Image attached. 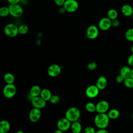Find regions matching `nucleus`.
<instances>
[{
	"instance_id": "obj_1",
	"label": "nucleus",
	"mask_w": 133,
	"mask_h": 133,
	"mask_svg": "<svg viewBox=\"0 0 133 133\" xmlns=\"http://www.w3.org/2000/svg\"><path fill=\"white\" fill-rule=\"evenodd\" d=\"M110 118L106 113H98L94 118V123L99 129H105L109 124Z\"/></svg>"
},
{
	"instance_id": "obj_2",
	"label": "nucleus",
	"mask_w": 133,
	"mask_h": 133,
	"mask_svg": "<svg viewBox=\"0 0 133 133\" xmlns=\"http://www.w3.org/2000/svg\"><path fill=\"white\" fill-rule=\"evenodd\" d=\"M81 116V112L76 107H71L69 108L65 114V117L71 123L78 121Z\"/></svg>"
},
{
	"instance_id": "obj_3",
	"label": "nucleus",
	"mask_w": 133,
	"mask_h": 133,
	"mask_svg": "<svg viewBox=\"0 0 133 133\" xmlns=\"http://www.w3.org/2000/svg\"><path fill=\"white\" fill-rule=\"evenodd\" d=\"M5 34L9 37H15L18 34V26L12 23L7 24L4 29Z\"/></svg>"
},
{
	"instance_id": "obj_4",
	"label": "nucleus",
	"mask_w": 133,
	"mask_h": 133,
	"mask_svg": "<svg viewBox=\"0 0 133 133\" xmlns=\"http://www.w3.org/2000/svg\"><path fill=\"white\" fill-rule=\"evenodd\" d=\"M8 7L10 15L14 18H19L21 17L23 13L22 7L19 4H9Z\"/></svg>"
},
{
	"instance_id": "obj_5",
	"label": "nucleus",
	"mask_w": 133,
	"mask_h": 133,
	"mask_svg": "<svg viewBox=\"0 0 133 133\" xmlns=\"http://www.w3.org/2000/svg\"><path fill=\"white\" fill-rule=\"evenodd\" d=\"M17 92V88L14 84H6L3 89V94L6 98H13Z\"/></svg>"
},
{
	"instance_id": "obj_6",
	"label": "nucleus",
	"mask_w": 133,
	"mask_h": 133,
	"mask_svg": "<svg viewBox=\"0 0 133 133\" xmlns=\"http://www.w3.org/2000/svg\"><path fill=\"white\" fill-rule=\"evenodd\" d=\"M63 7L66 12H74L78 9L79 4L76 0H66Z\"/></svg>"
},
{
	"instance_id": "obj_7",
	"label": "nucleus",
	"mask_w": 133,
	"mask_h": 133,
	"mask_svg": "<svg viewBox=\"0 0 133 133\" xmlns=\"http://www.w3.org/2000/svg\"><path fill=\"white\" fill-rule=\"evenodd\" d=\"M99 28L95 25H89L86 30V36L90 39L96 38L99 35Z\"/></svg>"
},
{
	"instance_id": "obj_8",
	"label": "nucleus",
	"mask_w": 133,
	"mask_h": 133,
	"mask_svg": "<svg viewBox=\"0 0 133 133\" xmlns=\"http://www.w3.org/2000/svg\"><path fill=\"white\" fill-rule=\"evenodd\" d=\"M71 122L65 117L60 118L57 123L58 129H59L63 131L68 130L71 127Z\"/></svg>"
},
{
	"instance_id": "obj_9",
	"label": "nucleus",
	"mask_w": 133,
	"mask_h": 133,
	"mask_svg": "<svg viewBox=\"0 0 133 133\" xmlns=\"http://www.w3.org/2000/svg\"><path fill=\"white\" fill-rule=\"evenodd\" d=\"M62 67L58 64H53L50 65L47 69V73L51 77H57L61 73Z\"/></svg>"
},
{
	"instance_id": "obj_10",
	"label": "nucleus",
	"mask_w": 133,
	"mask_h": 133,
	"mask_svg": "<svg viewBox=\"0 0 133 133\" xmlns=\"http://www.w3.org/2000/svg\"><path fill=\"white\" fill-rule=\"evenodd\" d=\"M112 26V20L107 17L101 18L98 22V28L102 31H107Z\"/></svg>"
},
{
	"instance_id": "obj_11",
	"label": "nucleus",
	"mask_w": 133,
	"mask_h": 133,
	"mask_svg": "<svg viewBox=\"0 0 133 133\" xmlns=\"http://www.w3.org/2000/svg\"><path fill=\"white\" fill-rule=\"evenodd\" d=\"M41 114L42 113L41 109L33 107V108H32L29 112V119L31 122H37L40 119L41 117Z\"/></svg>"
},
{
	"instance_id": "obj_12",
	"label": "nucleus",
	"mask_w": 133,
	"mask_h": 133,
	"mask_svg": "<svg viewBox=\"0 0 133 133\" xmlns=\"http://www.w3.org/2000/svg\"><path fill=\"white\" fill-rule=\"evenodd\" d=\"M99 89L96 85H91L87 87L86 89L85 94L89 98H94L99 95Z\"/></svg>"
},
{
	"instance_id": "obj_13",
	"label": "nucleus",
	"mask_w": 133,
	"mask_h": 133,
	"mask_svg": "<svg viewBox=\"0 0 133 133\" xmlns=\"http://www.w3.org/2000/svg\"><path fill=\"white\" fill-rule=\"evenodd\" d=\"M31 103L34 108L41 109L44 108L46 104V101L41 96L32 97L31 99Z\"/></svg>"
},
{
	"instance_id": "obj_14",
	"label": "nucleus",
	"mask_w": 133,
	"mask_h": 133,
	"mask_svg": "<svg viewBox=\"0 0 133 133\" xmlns=\"http://www.w3.org/2000/svg\"><path fill=\"white\" fill-rule=\"evenodd\" d=\"M96 107L98 113H106L109 109V103L106 100H101L96 104Z\"/></svg>"
},
{
	"instance_id": "obj_15",
	"label": "nucleus",
	"mask_w": 133,
	"mask_h": 133,
	"mask_svg": "<svg viewBox=\"0 0 133 133\" xmlns=\"http://www.w3.org/2000/svg\"><path fill=\"white\" fill-rule=\"evenodd\" d=\"M108 81L107 78L104 76H100L98 77L96 82V86L99 90H103L107 86Z\"/></svg>"
},
{
	"instance_id": "obj_16",
	"label": "nucleus",
	"mask_w": 133,
	"mask_h": 133,
	"mask_svg": "<svg viewBox=\"0 0 133 133\" xmlns=\"http://www.w3.org/2000/svg\"><path fill=\"white\" fill-rule=\"evenodd\" d=\"M121 12L125 17H130L133 14V8L129 4H124L121 8Z\"/></svg>"
},
{
	"instance_id": "obj_17",
	"label": "nucleus",
	"mask_w": 133,
	"mask_h": 133,
	"mask_svg": "<svg viewBox=\"0 0 133 133\" xmlns=\"http://www.w3.org/2000/svg\"><path fill=\"white\" fill-rule=\"evenodd\" d=\"M10 128V125L7 120H2L0 122V133H7Z\"/></svg>"
},
{
	"instance_id": "obj_18",
	"label": "nucleus",
	"mask_w": 133,
	"mask_h": 133,
	"mask_svg": "<svg viewBox=\"0 0 133 133\" xmlns=\"http://www.w3.org/2000/svg\"><path fill=\"white\" fill-rule=\"evenodd\" d=\"M131 69L128 66H123L122 67L119 71V74L124 78H127L130 77Z\"/></svg>"
},
{
	"instance_id": "obj_19",
	"label": "nucleus",
	"mask_w": 133,
	"mask_h": 133,
	"mask_svg": "<svg viewBox=\"0 0 133 133\" xmlns=\"http://www.w3.org/2000/svg\"><path fill=\"white\" fill-rule=\"evenodd\" d=\"M70 129L72 133H80L82 129V125L78 121L72 122Z\"/></svg>"
},
{
	"instance_id": "obj_20",
	"label": "nucleus",
	"mask_w": 133,
	"mask_h": 133,
	"mask_svg": "<svg viewBox=\"0 0 133 133\" xmlns=\"http://www.w3.org/2000/svg\"><path fill=\"white\" fill-rule=\"evenodd\" d=\"M42 89L38 85H33L32 86L29 91V95L31 97H35L40 96V94Z\"/></svg>"
},
{
	"instance_id": "obj_21",
	"label": "nucleus",
	"mask_w": 133,
	"mask_h": 133,
	"mask_svg": "<svg viewBox=\"0 0 133 133\" xmlns=\"http://www.w3.org/2000/svg\"><path fill=\"white\" fill-rule=\"evenodd\" d=\"M39 96H41L46 101H48L50 100L52 96V94L49 89L47 88H44L42 89Z\"/></svg>"
},
{
	"instance_id": "obj_22",
	"label": "nucleus",
	"mask_w": 133,
	"mask_h": 133,
	"mask_svg": "<svg viewBox=\"0 0 133 133\" xmlns=\"http://www.w3.org/2000/svg\"><path fill=\"white\" fill-rule=\"evenodd\" d=\"M108 115L110 119H117L119 116V112L116 109H112L109 111L108 113Z\"/></svg>"
},
{
	"instance_id": "obj_23",
	"label": "nucleus",
	"mask_w": 133,
	"mask_h": 133,
	"mask_svg": "<svg viewBox=\"0 0 133 133\" xmlns=\"http://www.w3.org/2000/svg\"><path fill=\"white\" fill-rule=\"evenodd\" d=\"M4 81L7 84H14L15 82V77L14 75L11 73H7L4 76Z\"/></svg>"
},
{
	"instance_id": "obj_24",
	"label": "nucleus",
	"mask_w": 133,
	"mask_h": 133,
	"mask_svg": "<svg viewBox=\"0 0 133 133\" xmlns=\"http://www.w3.org/2000/svg\"><path fill=\"white\" fill-rule=\"evenodd\" d=\"M117 16H118V12L114 9H110L108 10L107 12V17L111 20L117 19Z\"/></svg>"
},
{
	"instance_id": "obj_25",
	"label": "nucleus",
	"mask_w": 133,
	"mask_h": 133,
	"mask_svg": "<svg viewBox=\"0 0 133 133\" xmlns=\"http://www.w3.org/2000/svg\"><path fill=\"white\" fill-rule=\"evenodd\" d=\"M85 109L87 111L90 113H93L96 111V105L91 102H87L85 105Z\"/></svg>"
},
{
	"instance_id": "obj_26",
	"label": "nucleus",
	"mask_w": 133,
	"mask_h": 133,
	"mask_svg": "<svg viewBox=\"0 0 133 133\" xmlns=\"http://www.w3.org/2000/svg\"><path fill=\"white\" fill-rule=\"evenodd\" d=\"M29 31V27L26 24H22L18 26L19 34L21 35H24L26 34Z\"/></svg>"
},
{
	"instance_id": "obj_27",
	"label": "nucleus",
	"mask_w": 133,
	"mask_h": 133,
	"mask_svg": "<svg viewBox=\"0 0 133 133\" xmlns=\"http://www.w3.org/2000/svg\"><path fill=\"white\" fill-rule=\"evenodd\" d=\"M125 38L130 42H133V28L128 29L125 34Z\"/></svg>"
},
{
	"instance_id": "obj_28",
	"label": "nucleus",
	"mask_w": 133,
	"mask_h": 133,
	"mask_svg": "<svg viewBox=\"0 0 133 133\" xmlns=\"http://www.w3.org/2000/svg\"><path fill=\"white\" fill-rule=\"evenodd\" d=\"M9 15L10 14L8 7L3 6L0 8V16L2 17H6Z\"/></svg>"
},
{
	"instance_id": "obj_29",
	"label": "nucleus",
	"mask_w": 133,
	"mask_h": 133,
	"mask_svg": "<svg viewBox=\"0 0 133 133\" xmlns=\"http://www.w3.org/2000/svg\"><path fill=\"white\" fill-rule=\"evenodd\" d=\"M123 83L124 85L128 88H133V78L131 77L124 79Z\"/></svg>"
},
{
	"instance_id": "obj_30",
	"label": "nucleus",
	"mask_w": 133,
	"mask_h": 133,
	"mask_svg": "<svg viewBox=\"0 0 133 133\" xmlns=\"http://www.w3.org/2000/svg\"><path fill=\"white\" fill-rule=\"evenodd\" d=\"M49 101L51 103L55 104L58 103L60 102V97L58 95H52Z\"/></svg>"
},
{
	"instance_id": "obj_31",
	"label": "nucleus",
	"mask_w": 133,
	"mask_h": 133,
	"mask_svg": "<svg viewBox=\"0 0 133 133\" xmlns=\"http://www.w3.org/2000/svg\"><path fill=\"white\" fill-rule=\"evenodd\" d=\"M97 67V63L95 62H90L87 64V69L89 70H95Z\"/></svg>"
},
{
	"instance_id": "obj_32",
	"label": "nucleus",
	"mask_w": 133,
	"mask_h": 133,
	"mask_svg": "<svg viewBox=\"0 0 133 133\" xmlns=\"http://www.w3.org/2000/svg\"><path fill=\"white\" fill-rule=\"evenodd\" d=\"M84 133H96V131L93 127L87 126L84 129Z\"/></svg>"
},
{
	"instance_id": "obj_33",
	"label": "nucleus",
	"mask_w": 133,
	"mask_h": 133,
	"mask_svg": "<svg viewBox=\"0 0 133 133\" xmlns=\"http://www.w3.org/2000/svg\"><path fill=\"white\" fill-rule=\"evenodd\" d=\"M127 63L129 66L133 67V54L130 55L127 59Z\"/></svg>"
},
{
	"instance_id": "obj_34",
	"label": "nucleus",
	"mask_w": 133,
	"mask_h": 133,
	"mask_svg": "<svg viewBox=\"0 0 133 133\" xmlns=\"http://www.w3.org/2000/svg\"><path fill=\"white\" fill-rule=\"evenodd\" d=\"M55 3L58 6L62 7L66 0H54Z\"/></svg>"
},
{
	"instance_id": "obj_35",
	"label": "nucleus",
	"mask_w": 133,
	"mask_h": 133,
	"mask_svg": "<svg viewBox=\"0 0 133 133\" xmlns=\"http://www.w3.org/2000/svg\"><path fill=\"white\" fill-rule=\"evenodd\" d=\"M115 80L117 83H122L124 82V78L120 74H119L118 75H117L116 76Z\"/></svg>"
},
{
	"instance_id": "obj_36",
	"label": "nucleus",
	"mask_w": 133,
	"mask_h": 133,
	"mask_svg": "<svg viewBox=\"0 0 133 133\" xmlns=\"http://www.w3.org/2000/svg\"><path fill=\"white\" fill-rule=\"evenodd\" d=\"M119 21L117 19L112 20V26L113 27H117L119 25Z\"/></svg>"
},
{
	"instance_id": "obj_37",
	"label": "nucleus",
	"mask_w": 133,
	"mask_h": 133,
	"mask_svg": "<svg viewBox=\"0 0 133 133\" xmlns=\"http://www.w3.org/2000/svg\"><path fill=\"white\" fill-rule=\"evenodd\" d=\"M96 133H109V132L105 129H99L98 130L96 131Z\"/></svg>"
},
{
	"instance_id": "obj_38",
	"label": "nucleus",
	"mask_w": 133,
	"mask_h": 133,
	"mask_svg": "<svg viewBox=\"0 0 133 133\" xmlns=\"http://www.w3.org/2000/svg\"><path fill=\"white\" fill-rule=\"evenodd\" d=\"M7 1L10 4H18V3L21 0H7Z\"/></svg>"
},
{
	"instance_id": "obj_39",
	"label": "nucleus",
	"mask_w": 133,
	"mask_h": 133,
	"mask_svg": "<svg viewBox=\"0 0 133 133\" xmlns=\"http://www.w3.org/2000/svg\"><path fill=\"white\" fill-rule=\"evenodd\" d=\"M66 11L65 10V9L64 8V7L62 6L61 7V8H60V9H59V12L60 13V14H63L64 12H65Z\"/></svg>"
},
{
	"instance_id": "obj_40",
	"label": "nucleus",
	"mask_w": 133,
	"mask_h": 133,
	"mask_svg": "<svg viewBox=\"0 0 133 133\" xmlns=\"http://www.w3.org/2000/svg\"><path fill=\"white\" fill-rule=\"evenodd\" d=\"M54 133H63V131L59 129H57L54 131Z\"/></svg>"
},
{
	"instance_id": "obj_41",
	"label": "nucleus",
	"mask_w": 133,
	"mask_h": 133,
	"mask_svg": "<svg viewBox=\"0 0 133 133\" xmlns=\"http://www.w3.org/2000/svg\"><path fill=\"white\" fill-rule=\"evenodd\" d=\"M130 77H132L133 78V68L131 69V75H130Z\"/></svg>"
},
{
	"instance_id": "obj_42",
	"label": "nucleus",
	"mask_w": 133,
	"mask_h": 133,
	"mask_svg": "<svg viewBox=\"0 0 133 133\" xmlns=\"http://www.w3.org/2000/svg\"><path fill=\"white\" fill-rule=\"evenodd\" d=\"M16 133H24V132L22 131V130H18Z\"/></svg>"
},
{
	"instance_id": "obj_43",
	"label": "nucleus",
	"mask_w": 133,
	"mask_h": 133,
	"mask_svg": "<svg viewBox=\"0 0 133 133\" xmlns=\"http://www.w3.org/2000/svg\"><path fill=\"white\" fill-rule=\"evenodd\" d=\"M130 50H131V51L132 54H133V45L131 46V48H130Z\"/></svg>"
},
{
	"instance_id": "obj_44",
	"label": "nucleus",
	"mask_w": 133,
	"mask_h": 133,
	"mask_svg": "<svg viewBox=\"0 0 133 133\" xmlns=\"http://www.w3.org/2000/svg\"><path fill=\"white\" fill-rule=\"evenodd\" d=\"M131 18H132V20H133V14H132V16H131Z\"/></svg>"
},
{
	"instance_id": "obj_45",
	"label": "nucleus",
	"mask_w": 133,
	"mask_h": 133,
	"mask_svg": "<svg viewBox=\"0 0 133 133\" xmlns=\"http://www.w3.org/2000/svg\"><path fill=\"white\" fill-rule=\"evenodd\" d=\"M131 117H132V119H133V113L132 114V115H131Z\"/></svg>"
}]
</instances>
